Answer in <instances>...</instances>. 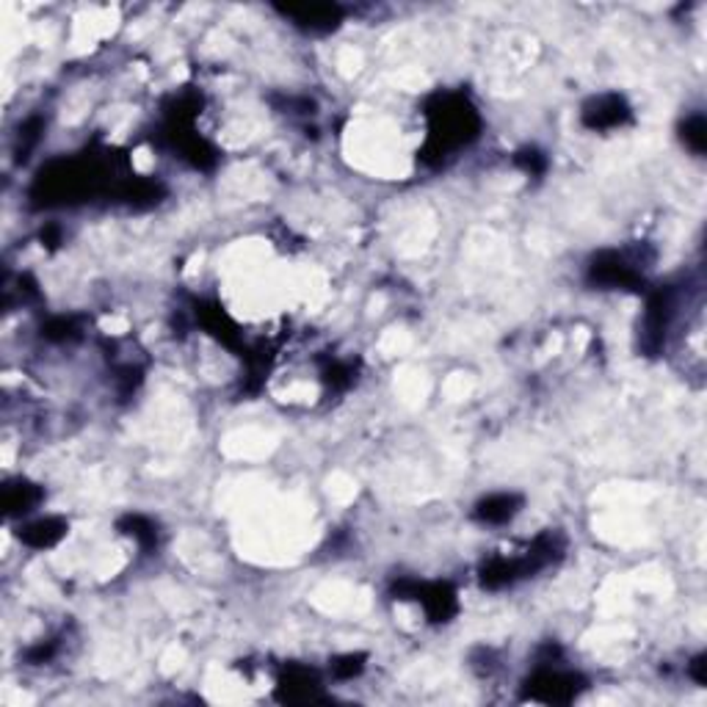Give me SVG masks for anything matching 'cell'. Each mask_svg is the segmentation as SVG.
I'll return each mask as SVG.
<instances>
[{
  "label": "cell",
  "mask_w": 707,
  "mask_h": 707,
  "mask_svg": "<svg viewBox=\"0 0 707 707\" xmlns=\"http://www.w3.org/2000/svg\"><path fill=\"white\" fill-rule=\"evenodd\" d=\"M285 17H290L298 28L307 31H332L343 20V12L338 6H305V9H282Z\"/></svg>",
  "instance_id": "cell-1"
},
{
  "label": "cell",
  "mask_w": 707,
  "mask_h": 707,
  "mask_svg": "<svg viewBox=\"0 0 707 707\" xmlns=\"http://www.w3.org/2000/svg\"><path fill=\"white\" fill-rule=\"evenodd\" d=\"M520 497L517 494H489L486 500H481L478 503V509H475V517L481 520V523H489V525H503V523H509L520 509Z\"/></svg>",
  "instance_id": "cell-2"
},
{
  "label": "cell",
  "mask_w": 707,
  "mask_h": 707,
  "mask_svg": "<svg viewBox=\"0 0 707 707\" xmlns=\"http://www.w3.org/2000/svg\"><path fill=\"white\" fill-rule=\"evenodd\" d=\"M628 106L622 103L619 97H602L597 103L586 111V125L588 128H617L628 120Z\"/></svg>",
  "instance_id": "cell-3"
},
{
  "label": "cell",
  "mask_w": 707,
  "mask_h": 707,
  "mask_svg": "<svg viewBox=\"0 0 707 707\" xmlns=\"http://www.w3.org/2000/svg\"><path fill=\"white\" fill-rule=\"evenodd\" d=\"M682 139H685V144L696 152V155H702L704 152V144H707V128H704V117H691V120H685V125H682Z\"/></svg>",
  "instance_id": "cell-4"
},
{
  "label": "cell",
  "mask_w": 707,
  "mask_h": 707,
  "mask_svg": "<svg viewBox=\"0 0 707 707\" xmlns=\"http://www.w3.org/2000/svg\"><path fill=\"white\" fill-rule=\"evenodd\" d=\"M362 655H346V658H340L332 669H335V674L338 677H343V680H348V677H357L359 671H362Z\"/></svg>",
  "instance_id": "cell-5"
}]
</instances>
